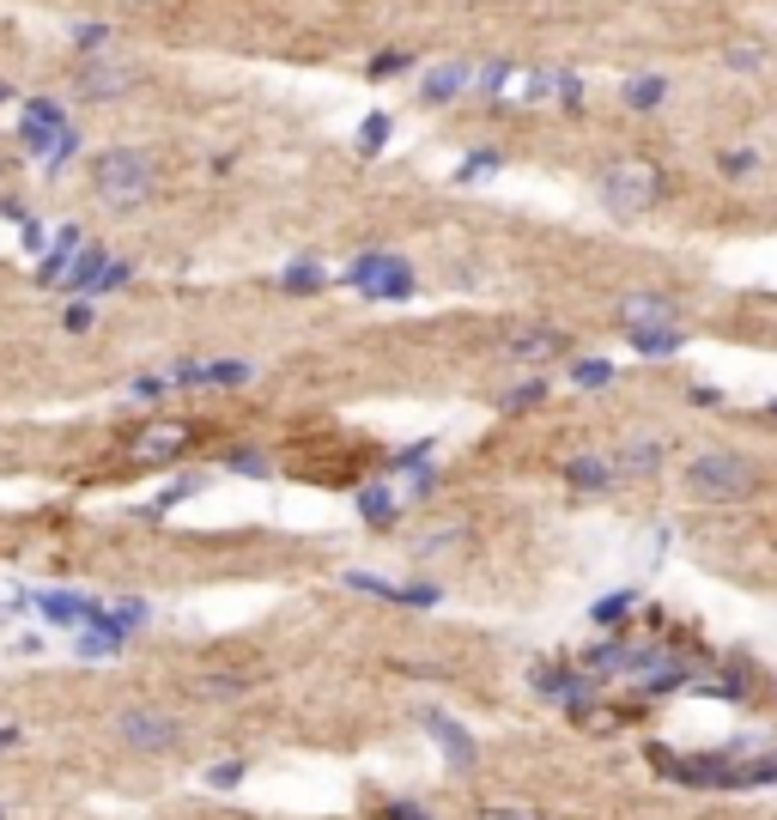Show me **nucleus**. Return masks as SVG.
<instances>
[{
	"label": "nucleus",
	"instance_id": "obj_19",
	"mask_svg": "<svg viewBox=\"0 0 777 820\" xmlns=\"http://www.w3.org/2000/svg\"><path fill=\"white\" fill-rule=\"evenodd\" d=\"M104 268H110V250H104V243H85V250L73 255V268H68V280L61 286H68L73 298H92L98 292V280H104Z\"/></svg>",
	"mask_w": 777,
	"mask_h": 820
},
{
	"label": "nucleus",
	"instance_id": "obj_48",
	"mask_svg": "<svg viewBox=\"0 0 777 820\" xmlns=\"http://www.w3.org/2000/svg\"><path fill=\"white\" fill-rule=\"evenodd\" d=\"M19 741H25V729H19V723H0V748H19Z\"/></svg>",
	"mask_w": 777,
	"mask_h": 820
},
{
	"label": "nucleus",
	"instance_id": "obj_5",
	"mask_svg": "<svg viewBox=\"0 0 777 820\" xmlns=\"http://www.w3.org/2000/svg\"><path fill=\"white\" fill-rule=\"evenodd\" d=\"M19 134H25L31 153H43V165L61 170L73 158V146H80V134H73L68 110H61L56 98H31L25 104V122H19Z\"/></svg>",
	"mask_w": 777,
	"mask_h": 820
},
{
	"label": "nucleus",
	"instance_id": "obj_3",
	"mask_svg": "<svg viewBox=\"0 0 777 820\" xmlns=\"http://www.w3.org/2000/svg\"><path fill=\"white\" fill-rule=\"evenodd\" d=\"M687 493L705 505H748L760 493V462L741 450H699L687 462Z\"/></svg>",
	"mask_w": 777,
	"mask_h": 820
},
{
	"label": "nucleus",
	"instance_id": "obj_37",
	"mask_svg": "<svg viewBox=\"0 0 777 820\" xmlns=\"http://www.w3.org/2000/svg\"><path fill=\"white\" fill-rule=\"evenodd\" d=\"M243 779H250V760H219V765L207 772V784H213V791H238Z\"/></svg>",
	"mask_w": 777,
	"mask_h": 820
},
{
	"label": "nucleus",
	"instance_id": "obj_49",
	"mask_svg": "<svg viewBox=\"0 0 777 820\" xmlns=\"http://www.w3.org/2000/svg\"><path fill=\"white\" fill-rule=\"evenodd\" d=\"M128 7H158V0H128Z\"/></svg>",
	"mask_w": 777,
	"mask_h": 820
},
{
	"label": "nucleus",
	"instance_id": "obj_40",
	"mask_svg": "<svg viewBox=\"0 0 777 820\" xmlns=\"http://www.w3.org/2000/svg\"><path fill=\"white\" fill-rule=\"evenodd\" d=\"M128 396H134V401H165V396H170V377L146 371V377H134V383H128Z\"/></svg>",
	"mask_w": 777,
	"mask_h": 820
},
{
	"label": "nucleus",
	"instance_id": "obj_31",
	"mask_svg": "<svg viewBox=\"0 0 777 820\" xmlns=\"http://www.w3.org/2000/svg\"><path fill=\"white\" fill-rule=\"evenodd\" d=\"M377 820H438V815H432L425 803H413V796H383Z\"/></svg>",
	"mask_w": 777,
	"mask_h": 820
},
{
	"label": "nucleus",
	"instance_id": "obj_8",
	"mask_svg": "<svg viewBox=\"0 0 777 820\" xmlns=\"http://www.w3.org/2000/svg\"><path fill=\"white\" fill-rule=\"evenodd\" d=\"M170 389H243L255 377L250 359H177L165 371Z\"/></svg>",
	"mask_w": 777,
	"mask_h": 820
},
{
	"label": "nucleus",
	"instance_id": "obj_41",
	"mask_svg": "<svg viewBox=\"0 0 777 820\" xmlns=\"http://www.w3.org/2000/svg\"><path fill=\"white\" fill-rule=\"evenodd\" d=\"M73 43H80L85 56H110V31L104 25H73Z\"/></svg>",
	"mask_w": 777,
	"mask_h": 820
},
{
	"label": "nucleus",
	"instance_id": "obj_9",
	"mask_svg": "<svg viewBox=\"0 0 777 820\" xmlns=\"http://www.w3.org/2000/svg\"><path fill=\"white\" fill-rule=\"evenodd\" d=\"M340 583L359 595H383V602H396V608H438L444 602V583H432V578L389 583V578H377V571H340Z\"/></svg>",
	"mask_w": 777,
	"mask_h": 820
},
{
	"label": "nucleus",
	"instance_id": "obj_4",
	"mask_svg": "<svg viewBox=\"0 0 777 820\" xmlns=\"http://www.w3.org/2000/svg\"><path fill=\"white\" fill-rule=\"evenodd\" d=\"M116 741L134 753H153V760L158 753H177L183 748V718L165 706H122L116 711Z\"/></svg>",
	"mask_w": 777,
	"mask_h": 820
},
{
	"label": "nucleus",
	"instance_id": "obj_25",
	"mask_svg": "<svg viewBox=\"0 0 777 820\" xmlns=\"http://www.w3.org/2000/svg\"><path fill=\"white\" fill-rule=\"evenodd\" d=\"M462 535L468 529L462 523H444V529H425L420 541H413V559H438V553H456L462 547Z\"/></svg>",
	"mask_w": 777,
	"mask_h": 820
},
{
	"label": "nucleus",
	"instance_id": "obj_24",
	"mask_svg": "<svg viewBox=\"0 0 777 820\" xmlns=\"http://www.w3.org/2000/svg\"><path fill=\"white\" fill-rule=\"evenodd\" d=\"M85 250V238H80V226H61L56 231V250L43 255V268H37V280H68V268H73V255Z\"/></svg>",
	"mask_w": 777,
	"mask_h": 820
},
{
	"label": "nucleus",
	"instance_id": "obj_32",
	"mask_svg": "<svg viewBox=\"0 0 777 820\" xmlns=\"http://www.w3.org/2000/svg\"><path fill=\"white\" fill-rule=\"evenodd\" d=\"M413 61H420V56H413V49H383V56H371V80H396V73H408L413 68Z\"/></svg>",
	"mask_w": 777,
	"mask_h": 820
},
{
	"label": "nucleus",
	"instance_id": "obj_15",
	"mask_svg": "<svg viewBox=\"0 0 777 820\" xmlns=\"http://www.w3.org/2000/svg\"><path fill=\"white\" fill-rule=\"evenodd\" d=\"M37 608L49 614L56 626H80V632H92V626L104 620V602H92V595H68V590H56V595H37Z\"/></svg>",
	"mask_w": 777,
	"mask_h": 820
},
{
	"label": "nucleus",
	"instance_id": "obj_36",
	"mask_svg": "<svg viewBox=\"0 0 777 820\" xmlns=\"http://www.w3.org/2000/svg\"><path fill=\"white\" fill-rule=\"evenodd\" d=\"M717 170H723V177H753V170H760V153H753V146H736V153H717Z\"/></svg>",
	"mask_w": 777,
	"mask_h": 820
},
{
	"label": "nucleus",
	"instance_id": "obj_35",
	"mask_svg": "<svg viewBox=\"0 0 777 820\" xmlns=\"http://www.w3.org/2000/svg\"><path fill=\"white\" fill-rule=\"evenodd\" d=\"M553 80H559V73H547V68H529V73H523V85H517V98H523V104L553 98Z\"/></svg>",
	"mask_w": 777,
	"mask_h": 820
},
{
	"label": "nucleus",
	"instance_id": "obj_44",
	"mask_svg": "<svg viewBox=\"0 0 777 820\" xmlns=\"http://www.w3.org/2000/svg\"><path fill=\"white\" fill-rule=\"evenodd\" d=\"M128 280H134V268H128V262H110V268H104V280H98V292H92V298H104V292H122Z\"/></svg>",
	"mask_w": 777,
	"mask_h": 820
},
{
	"label": "nucleus",
	"instance_id": "obj_7",
	"mask_svg": "<svg viewBox=\"0 0 777 820\" xmlns=\"http://www.w3.org/2000/svg\"><path fill=\"white\" fill-rule=\"evenodd\" d=\"M141 80H146V73L134 68V61H122V56H85L80 68H73V92H80V98H92V104L128 98Z\"/></svg>",
	"mask_w": 777,
	"mask_h": 820
},
{
	"label": "nucleus",
	"instance_id": "obj_2",
	"mask_svg": "<svg viewBox=\"0 0 777 820\" xmlns=\"http://www.w3.org/2000/svg\"><path fill=\"white\" fill-rule=\"evenodd\" d=\"M92 195L104 207H146L158 195V165L141 153V146H110V153L92 158Z\"/></svg>",
	"mask_w": 777,
	"mask_h": 820
},
{
	"label": "nucleus",
	"instance_id": "obj_10",
	"mask_svg": "<svg viewBox=\"0 0 777 820\" xmlns=\"http://www.w3.org/2000/svg\"><path fill=\"white\" fill-rule=\"evenodd\" d=\"M189 432L183 420H158V425H146V432H134V444H128V456L134 462H177V456L189 450Z\"/></svg>",
	"mask_w": 777,
	"mask_h": 820
},
{
	"label": "nucleus",
	"instance_id": "obj_50",
	"mask_svg": "<svg viewBox=\"0 0 777 820\" xmlns=\"http://www.w3.org/2000/svg\"><path fill=\"white\" fill-rule=\"evenodd\" d=\"M765 413H772V420H777V401H772V408H765Z\"/></svg>",
	"mask_w": 777,
	"mask_h": 820
},
{
	"label": "nucleus",
	"instance_id": "obj_22",
	"mask_svg": "<svg viewBox=\"0 0 777 820\" xmlns=\"http://www.w3.org/2000/svg\"><path fill=\"white\" fill-rule=\"evenodd\" d=\"M663 98H668V80H663V73H638V80H626V92H620V104H626L632 116L663 110Z\"/></svg>",
	"mask_w": 777,
	"mask_h": 820
},
{
	"label": "nucleus",
	"instance_id": "obj_42",
	"mask_svg": "<svg viewBox=\"0 0 777 820\" xmlns=\"http://www.w3.org/2000/svg\"><path fill=\"white\" fill-rule=\"evenodd\" d=\"M553 98L566 104V110H583V80L578 73H559V80H553Z\"/></svg>",
	"mask_w": 777,
	"mask_h": 820
},
{
	"label": "nucleus",
	"instance_id": "obj_18",
	"mask_svg": "<svg viewBox=\"0 0 777 820\" xmlns=\"http://www.w3.org/2000/svg\"><path fill=\"white\" fill-rule=\"evenodd\" d=\"M255 687H262V680L243 675V668H207V675L189 680V694L195 699H250Z\"/></svg>",
	"mask_w": 777,
	"mask_h": 820
},
{
	"label": "nucleus",
	"instance_id": "obj_14",
	"mask_svg": "<svg viewBox=\"0 0 777 820\" xmlns=\"http://www.w3.org/2000/svg\"><path fill=\"white\" fill-rule=\"evenodd\" d=\"M626 347H632L638 359H680L687 328H680V323H632V328H626Z\"/></svg>",
	"mask_w": 777,
	"mask_h": 820
},
{
	"label": "nucleus",
	"instance_id": "obj_1",
	"mask_svg": "<svg viewBox=\"0 0 777 820\" xmlns=\"http://www.w3.org/2000/svg\"><path fill=\"white\" fill-rule=\"evenodd\" d=\"M595 195L614 219H638V213H651L668 201V170L656 165L651 153H626V158H608L602 177H595Z\"/></svg>",
	"mask_w": 777,
	"mask_h": 820
},
{
	"label": "nucleus",
	"instance_id": "obj_43",
	"mask_svg": "<svg viewBox=\"0 0 777 820\" xmlns=\"http://www.w3.org/2000/svg\"><path fill=\"white\" fill-rule=\"evenodd\" d=\"M723 61H729L736 73H760L765 68V56H760V49H748V43H741V49H723Z\"/></svg>",
	"mask_w": 777,
	"mask_h": 820
},
{
	"label": "nucleus",
	"instance_id": "obj_6",
	"mask_svg": "<svg viewBox=\"0 0 777 820\" xmlns=\"http://www.w3.org/2000/svg\"><path fill=\"white\" fill-rule=\"evenodd\" d=\"M340 280H347V286H359L365 298H413V292H420L413 268L401 262V255H389V250H365V255H353Z\"/></svg>",
	"mask_w": 777,
	"mask_h": 820
},
{
	"label": "nucleus",
	"instance_id": "obj_20",
	"mask_svg": "<svg viewBox=\"0 0 777 820\" xmlns=\"http://www.w3.org/2000/svg\"><path fill=\"white\" fill-rule=\"evenodd\" d=\"M468 85H474V73H468L462 61H444V68H432V73H425L420 98H425V104H456V98L468 92Z\"/></svg>",
	"mask_w": 777,
	"mask_h": 820
},
{
	"label": "nucleus",
	"instance_id": "obj_27",
	"mask_svg": "<svg viewBox=\"0 0 777 820\" xmlns=\"http://www.w3.org/2000/svg\"><path fill=\"white\" fill-rule=\"evenodd\" d=\"M566 365H571V383H578V389H608V383H614V365H608V359H583V353H571Z\"/></svg>",
	"mask_w": 777,
	"mask_h": 820
},
{
	"label": "nucleus",
	"instance_id": "obj_13",
	"mask_svg": "<svg viewBox=\"0 0 777 820\" xmlns=\"http://www.w3.org/2000/svg\"><path fill=\"white\" fill-rule=\"evenodd\" d=\"M614 316H620L626 328L632 323H680V304H675V292H663V286H638V292H626L620 304H614Z\"/></svg>",
	"mask_w": 777,
	"mask_h": 820
},
{
	"label": "nucleus",
	"instance_id": "obj_21",
	"mask_svg": "<svg viewBox=\"0 0 777 820\" xmlns=\"http://www.w3.org/2000/svg\"><path fill=\"white\" fill-rule=\"evenodd\" d=\"M359 517H365L371 529H396V517H401V498L389 493V481H377V486H359Z\"/></svg>",
	"mask_w": 777,
	"mask_h": 820
},
{
	"label": "nucleus",
	"instance_id": "obj_28",
	"mask_svg": "<svg viewBox=\"0 0 777 820\" xmlns=\"http://www.w3.org/2000/svg\"><path fill=\"white\" fill-rule=\"evenodd\" d=\"M541 401H547V377L535 371V377H523L510 396H498V408H505V413H529V408H541Z\"/></svg>",
	"mask_w": 777,
	"mask_h": 820
},
{
	"label": "nucleus",
	"instance_id": "obj_45",
	"mask_svg": "<svg viewBox=\"0 0 777 820\" xmlns=\"http://www.w3.org/2000/svg\"><path fill=\"white\" fill-rule=\"evenodd\" d=\"M61 323H68V335H85V328H92V304H68V316H61Z\"/></svg>",
	"mask_w": 777,
	"mask_h": 820
},
{
	"label": "nucleus",
	"instance_id": "obj_51",
	"mask_svg": "<svg viewBox=\"0 0 777 820\" xmlns=\"http://www.w3.org/2000/svg\"><path fill=\"white\" fill-rule=\"evenodd\" d=\"M0 170H7V165H0Z\"/></svg>",
	"mask_w": 777,
	"mask_h": 820
},
{
	"label": "nucleus",
	"instance_id": "obj_23",
	"mask_svg": "<svg viewBox=\"0 0 777 820\" xmlns=\"http://www.w3.org/2000/svg\"><path fill=\"white\" fill-rule=\"evenodd\" d=\"M280 286L292 298H316L328 286V268L316 262V255H298V262H286V274H280Z\"/></svg>",
	"mask_w": 777,
	"mask_h": 820
},
{
	"label": "nucleus",
	"instance_id": "obj_26",
	"mask_svg": "<svg viewBox=\"0 0 777 820\" xmlns=\"http://www.w3.org/2000/svg\"><path fill=\"white\" fill-rule=\"evenodd\" d=\"M632 608H638V590L626 583V590H614V595H602V602H595V608H590V620H595V626H620Z\"/></svg>",
	"mask_w": 777,
	"mask_h": 820
},
{
	"label": "nucleus",
	"instance_id": "obj_12",
	"mask_svg": "<svg viewBox=\"0 0 777 820\" xmlns=\"http://www.w3.org/2000/svg\"><path fill=\"white\" fill-rule=\"evenodd\" d=\"M505 353L541 371L547 359H571V335H566V328H517V335L505 340Z\"/></svg>",
	"mask_w": 777,
	"mask_h": 820
},
{
	"label": "nucleus",
	"instance_id": "obj_34",
	"mask_svg": "<svg viewBox=\"0 0 777 820\" xmlns=\"http://www.w3.org/2000/svg\"><path fill=\"white\" fill-rule=\"evenodd\" d=\"M432 450H438V438H420V444H408V450L389 456V468H396V474H413V468L432 462Z\"/></svg>",
	"mask_w": 777,
	"mask_h": 820
},
{
	"label": "nucleus",
	"instance_id": "obj_38",
	"mask_svg": "<svg viewBox=\"0 0 777 820\" xmlns=\"http://www.w3.org/2000/svg\"><path fill=\"white\" fill-rule=\"evenodd\" d=\"M226 468H231V474H255V481H262V474H268V456H262V450H243V444H238V450H231L226 456Z\"/></svg>",
	"mask_w": 777,
	"mask_h": 820
},
{
	"label": "nucleus",
	"instance_id": "obj_11",
	"mask_svg": "<svg viewBox=\"0 0 777 820\" xmlns=\"http://www.w3.org/2000/svg\"><path fill=\"white\" fill-rule=\"evenodd\" d=\"M425 736L438 741L444 760H450L456 772H474V765H481V741L468 736V729H462L456 718H444V711H425Z\"/></svg>",
	"mask_w": 777,
	"mask_h": 820
},
{
	"label": "nucleus",
	"instance_id": "obj_46",
	"mask_svg": "<svg viewBox=\"0 0 777 820\" xmlns=\"http://www.w3.org/2000/svg\"><path fill=\"white\" fill-rule=\"evenodd\" d=\"M438 493V474L432 468H413V486H408V498H432Z\"/></svg>",
	"mask_w": 777,
	"mask_h": 820
},
{
	"label": "nucleus",
	"instance_id": "obj_17",
	"mask_svg": "<svg viewBox=\"0 0 777 820\" xmlns=\"http://www.w3.org/2000/svg\"><path fill=\"white\" fill-rule=\"evenodd\" d=\"M663 456H668L663 438H626L614 450V468H620V481H651L656 468H663Z\"/></svg>",
	"mask_w": 777,
	"mask_h": 820
},
{
	"label": "nucleus",
	"instance_id": "obj_30",
	"mask_svg": "<svg viewBox=\"0 0 777 820\" xmlns=\"http://www.w3.org/2000/svg\"><path fill=\"white\" fill-rule=\"evenodd\" d=\"M498 165H505V153H498V146H481V153H468L462 165H456V183H474V177H493Z\"/></svg>",
	"mask_w": 777,
	"mask_h": 820
},
{
	"label": "nucleus",
	"instance_id": "obj_47",
	"mask_svg": "<svg viewBox=\"0 0 777 820\" xmlns=\"http://www.w3.org/2000/svg\"><path fill=\"white\" fill-rule=\"evenodd\" d=\"M687 401H693V408H723V389H711V383H693V389H687Z\"/></svg>",
	"mask_w": 777,
	"mask_h": 820
},
{
	"label": "nucleus",
	"instance_id": "obj_39",
	"mask_svg": "<svg viewBox=\"0 0 777 820\" xmlns=\"http://www.w3.org/2000/svg\"><path fill=\"white\" fill-rule=\"evenodd\" d=\"M474 820H547L541 808H529V803H486Z\"/></svg>",
	"mask_w": 777,
	"mask_h": 820
},
{
	"label": "nucleus",
	"instance_id": "obj_29",
	"mask_svg": "<svg viewBox=\"0 0 777 820\" xmlns=\"http://www.w3.org/2000/svg\"><path fill=\"white\" fill-rule=\"evenodd\" d=\"M389 134H396V122H389L383 110H371L365 122H359V153H365V158H377L383 146H389Z\"/></svg>",
	"mask_w": 777,
	"mask_h": 820
},
{
	"label": "nucleus",
	"instance_id": "obj_33",
	"mask_svg": "<svg viewBox=\"0 0 777 820\" xmlns=\"http://www.w3.org/2000/svg\"><path fill=\"white\" fill-rule=\"evenodd\" d=\"M510 80H517V68H510V61H486V68L474 73V92H481V98H498Z\"/></svg>",
	"mask_w": 777,
	"mask_h": 820
},
{
	"label": "nucleus",
	"instance_id": "obj_16",
	"mask_svg": "<svg viewBox=\"0 0 777 820\" xmlns=\"http://www.w3.org/2000/svg\"><path fill=\"white\" fill-rule=\"evenodd\" d=\"M566 486H578V493H614V486H620V468H614V456L583 450L566 462Z\"/></svg>",
	"mask_w": 777,
	"mask_h": 820
}]
</instances>
